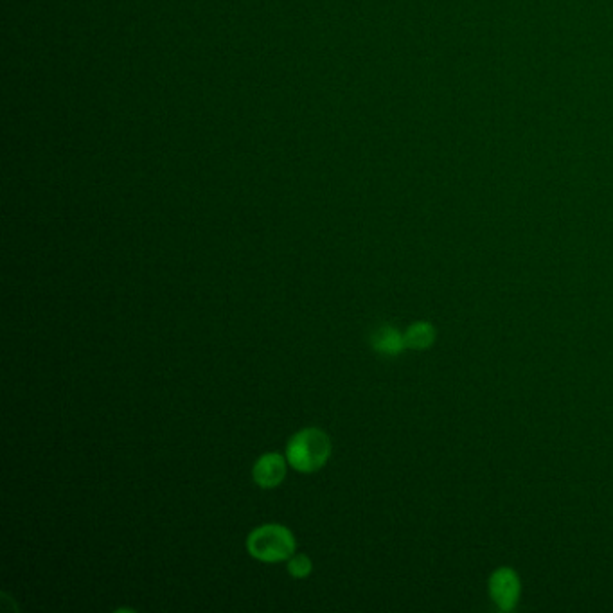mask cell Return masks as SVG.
<instances>
[{
	"instance_id": "6da1fadb",
	"label": "cell",
	"mask_w": 613,
	"mask_h": 613,
	"mask_svg": "<svg viewBox=\"0 0 613 613\" xmlns=\"http://www.w3.org/2000/svg\"><path fill=\"white\" fill-rule=\"evenodd\" d=\"M331 439L317 427L303 428L288 439L286 459L294 470L313 473L326 466L331 457Z\"/></svg>"
},
{
	"instance_id": "7a4b0ae2",
	"label": "cell",
	"mask_w": 613,
	"mask_h": 613,
	"mask_svg": "<svg viewBox=\"0 0 613 613\" xmlns=\"http://www.w3.org/2000/svg\"><path fill=\"white\" fill-rule=\"evenodd\" d=\"M295 536L286 525L263 524L247 536V551L254 560L281 563L295 554Z\"/></svg>"
},
{
	"instance_id": "3957f363",
	"label": "cell",
	"mask_w": 613,
	"mask_h": 613,
	"mask_svg": "<svg viewBox=\"0 0 613 613\" xmlns=\"http://www.w3.org/2000/svg\"><path fill=\"white\" fill-rule=\"evenodd\" d=\"M488 587L491 601L502 612L515 610V606L520 601V594H522V583L515 570L507 569V567L495 570L489 578Z\"/></svg>"
},
{
	"instance_id": "277c9868",
	"label": "cell",
	"mask_w": 613,
	"mask_h": 613,
	"mask_svg": "<svg viewBox=\"0 0 613 613\" xmlns=\"http://www.w3.org/2000/svg\"><path fill=\"white\" fill-rule=\"evenodd\" d=\"M288 471V459L286 455L277 452H267L261 455L252 466V479L259 488L274 489L283 484Z\"/></svg>"
},
{
	"instance_id": "5b68a950",
	"label": "cell",
	"mask_w": 613,
	"mask_h": 613,
	"mask_svg": "<svg viewBox=\"0 0 613 613\" xmlns=\"http://www.w3.org/2000/svg\"><path fill=\"white\" fill-rule=\"evenodd\" d=\"M371 347L383 356H398L407 349L405 335L391 324H383L371 335Z\"/></svg>"
},
{
	"instance_id": "8992f818",
	"label": "cell",
	"mask_w": 613,
	"mask_h": 613,
	"mask_svg": "<svg viewBox=\"0 0 613 613\" xmlns=\"http://www.w3.org/2000/svg\"><path fill=\"white\" fill-rule=\"evenodd\" d=\"M403 335H405V346H407V349L425 351L428 347L434 346L437 331L427 320H419V322L410 324Z\"/></svg>"
},
{
	"instance_id": "52a82bcc",
	"label": "cell",
	"mask_w": 613,
	"mask_h": 613,
	"mask_svg": "<svg viewBox=\"0 0 613 613\" xmlns=\"http://www.w3.org/2000/svg\"><path fill=\"white\" fill-rule=\"evenodd\" d=\"M288 574L295 579H306L313 570V561L308 554H294L290 560L286 561Z\"/></svg>"
}]
</instances>
